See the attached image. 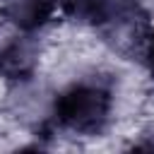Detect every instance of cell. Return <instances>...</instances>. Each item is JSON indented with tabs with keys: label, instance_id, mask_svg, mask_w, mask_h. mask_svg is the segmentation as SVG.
I'll return each instance as SVG.
<instances>
[{
	"label": "cell",
	"instance_id": "277c9868",
	"mask_svg": "<svg viewBox=\"0 0 154 154\" xmlns=\"http://www.w3.org/2000/svg\"><path fill=\"white\" fill-rule=\"evenodd\" d=\"M34 67V53L26 43H12L0 53V70L10 77H24Z\"/></svg>",
	"mask_w": 154,
	"mask_h": 154
},
{
	"label": "cell",
	"instance_id": "3957f363",
	"mask_svg": "<svg viewBox=\"0 0 154 154\" xmlns=\"http://www.w3.org/2000/svg\"><path fill=\"white\" fill-rule=\"evenodd\" d=\"M65 10L87 22H108L118 7V0H63Z\"/></svg>",
	"mask_w": 154,
	"mask_h": 154
},
{
	"label": "cell",
	"instance_id": "7a4b0ae2",
	"mask_svg": "<svg viewBox=\"0 0 154 154\" xmlns=\"http://www.w3.org/2000/svg\"><path fill=\"white\" fill-rule=\"evenodd\" d=\"M55 5L58 0H2V14L19 29L31 31L51 19Z\"/></svg>",
	"mask_w": 154,
	"mask_h": 154
},
{
	"label": "cell",
	"instance_id": "5b68a950",
	"mask_svg": "<svg viewBox=\"0 0 154 154\" xmlns=\"http://www.w3.org/2000/svg\"><path fill=\"white\" fill-rule=\"evenodd\" d=\"M147 63H149V70H152V75H154V36H152L149 43H147Z\"/></svg>",
	"mask_w": 154,
	"mask_h": 154
},
{
	"label": "cell",
	"instance_id": "6da1fadb",
	"mask_svg": "<svg viewBox=\"0 0 154 154\" xmlns=\"http://www.w3.org/2000/svg\"><path fill=\"white\" fill-rule=\"evenodd\" d=\"M111 111V96L94 84H75L55 99V118L63 128L82 135H96L103 130Z\"/></svg>",
	"mask_w": 154,
	"mask_h": 154
}]
</instances>
